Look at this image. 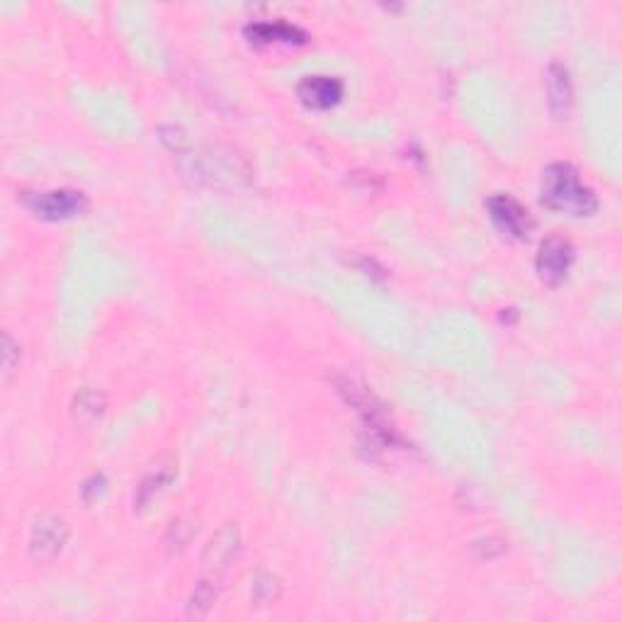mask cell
<instances>
[{
  "label": "cell",
  "instance_id": "cell-1",
  "mask_svg": "<svg viewBox=\"0 0 622 622\" xmlns=\"http://www.w3.org/2000/svg\"><path fill=\"white\" fill-rule=\"evenodd\" d=\"M540 195L542 205L571 217H588L598 209L596 192L584 185L576 168H571L569 163H552L545 168Z\"/></svg>",
  "mask_w": 622,
  "mask_h": 622
},
{
  "label": "cell",
  "instance_id": "cell-9",
  "mask_svg": "<svg viewBox=\"0 0 622 622\" xmlns=\"http://www.w3.org/2000/svg\"><path fill=\"white\" fill-rule=\"evenodd\" d=\"M297 95L311 110H329L343 98V83L333 76H309L297 86Z\"/></svg>",
  "mask_w": 622,
  "mask_h": 622
},
{
  "label": "cell",
  "instance_id": "cell-11",
  "mask_svg": "<svg viewBox=\"0 0 622 622\" xmlns=\"http://www.w3.org/2000/svg\"><path fill=\"white\" fill-rule=\"evenodd\" d=\"M173 479H175V460L173 457L171 455L158 457V460L154 462V467L149 469V474L141 479L137 496H134V508H137V511H144V508L149 506V503L154 501L156 496L173 482Z\"/></svg>",
  "mask_w": 622,
  "mask_h": 622
},
{
  "label": "cell",
  "instance_id": "cell-3",
  "mask_svg": "<svg viewBox=\"0 0 622 622\" xmlns=\"http://www.w3.org/2000/svg\"><path fill=\"white\" fill-rule=\"evenodd\" d=\"M183 168L192 180L209 185V188H224V185L236 188V185L248 183V178H251V171L241 158H236L231 151L219 149H207L200 156H188V163Z\"/></svg>",
  "mask_w": 622,
  "mask_h": 622
},
{
  "label": "cell",
  "instance_id": "cell-12",
  "mask_svg": "<svg viewBox=\"0 0 622 622\" xmlns=\"http://www.w3.org/2000/svg\"><path fill=\"white\" fill-rule=\"evenodd\" d=\"M547 103L554 117H564L569 112L571 100H574V90H571V78L569 71L564 69V64L554 61L547 69Z\"/></svg>",
  "mask_w": 622,
  "mask_h": 622
},
{
  "label": "cell",
  "instance_id": "cell-6",
  "mask_svg": "<svg viewBox=\"0 0 622 622\" xmlns=\"http://www.w3.org/2000/svg\"><path fill=\"white\" fill-rule=\"evenodd\" d=\"M486 209H489L491 222L496 224L501 234L511 236L516 241L528 239L530 229H533V219H530V212L518 200H513L511 195H494L486 202Z\"/></svg>",
  "mask_w": 622,
  "mask_h": 622
},
{
  "label": "cell",
  "instance_id": "cell-4",
  "mask_svg": "<svg viewBox=\"0 0 622 622\" xmlns=\"http://www.w3.org/2000/svg\"><path fill=\"white\" fill-rule=\"evenodd\" d=\"M27 209L37 214L39 219L47 222H59L81 214L86 209V195L78 190H47V192H25L22 195Z\"/></svg>",
  "mask_w": 622,
  "mask_h": 622
},
{
  "label": "cell",
  "instance_id": "cell-10",
  "mask_svg": "<svg viewBox=\"0 0 622 622\" xmlns=\"http://www.w3.org/2000/svg\"><path fill=\"white\" fill-rule=\"evenodd\" d=\"M243 35L253 44H307V32L302 27L290 25V22H251L246 25Z\"/></svg>",
  "mask_w": 622,
  "mask_h": 622
},
{
  "label": "cell",
  "instance_id": "cell-8",
  "mask_svg": "<svg viewBox=\"0 0 622 622\" xmlns=\"http://www.w3.org/2000/svg\"><path fill=\"white\" fill-rule=\"evenodd\" d=\"M69 540V525L66 520L49 516L37 520L35 530L30 537V554L37 562H52L56 554L61 552V547Z\"/></svg>",
  "mask_w": 622,
  "mask_h": 622
},
{
  "label": "cell",
  "instance_id": "cell-14",
  "mask_svg": "<svg viewBox=\"0 0 622 622\" xmlns=\"http://www.w3.org/2000/svg\"><path fill=\"white\" fill-rule=\"evenodd\" d=\"M219 591H222V581H214V579H207V576H202V581L195 586V591H192V596H190L188 615H192V618H205V615L209 613V608H212L214 601L219 598Z\"/></svg>",
  "mask_w": 622,
  "mask_h": 622
},
{
  "label": "cell",
  "instance_id": "cell-13",
  "mask_svg": "<svg viewBox=\"0 0 622 622\" xmlns=\"http://www.w3.org/2000/svg\"><path fill=\"white\" fill-rule=\"evenodd\" d=\"M71 411L76 421L81 423L95 421V418L103 416L105 411V394L98 392V389H83V392H78L76 397H73Z\"/></svg>",
  "mask_w": 622,
  "mask_h": 622
},
{
  "label": "cell",
  "instance_id": "cell-18",
  "mask_svg": "<svg viewBox=\"0 0 622 622\" xmlns=\"http://www.w3.org/2000/svg\"><path fill=\"white\" fill-rule=\"evenodd\" d=\"M3 375L5 380H10V375L15 372V365L20 363V346L13 341V336L10 333H3Z\"/></svg>",
  "mask_w": 622,
  "mask_h": 622
},
{
  "label": "cell",
  "instance_id": "cell-16",
  "mask_svg": "<svg viewBox=\"0 0 622 622\" xmlns=\"http://www.w3.org/2000/svg\"><path fill=\"white\" fill-rule=\"evenodd\" d=\"M192 535H197V520L192 516H183L173 520L171 528H168L166 545L171 547V550H183V547L192 540Z\"/></svg>",
  "mask_w": 622,
  "mask_h": 622
},
{
  "label": "cell",
  "instance_id": "cell-15",
  "mask_svg": "<svg viewBox=\"0 0 622 622\" xmlns=\"http://www.w3.org/2000/svg\"><path fill=\"white\" fill-rule=\"evenodd\" d=\"M280 579L268 571H260L253 579V588H251V598L256 605H273L277 598H280Z\"/></svg>",
  "mask_w": 622,
  "mask_h": 622
},
{
  "label": "cell",
  "instance_id": "cell-7",
  "mask_svg": "<svg viewBox=\"0 0 622 622\" xmlns=\"http://www.w3.org/2000/svg\"><path fill=\"white\" fill-rule=\"evenodd\" d=\"M241 550V533L234 523H226L212 542L207 545L205 554H202V564H205V576L214 581H224L226 569L236 559Z\"/></svg>",
  "mask_w": 622,
  "mask_h": 622
},
{
  "label": "cell",
  "instance_id": "cell-17",
  "mask_svg": "<svg viewBox=\"0 0 622 622\" xmlns=\"http://www.w3.org/2000/svg\"><path fill=\"white\" fill-rule=\"evenodd\" d=\"M472 552L477 559H496L506 552V542L499 540V537H484V540L474 542Z\"/></svg>",
  "mask_w": 622,
  "mask_h": 622
},
{
  "label": "cell",
  "instance_id": "cell-2",
  "mask_svg": "<svg viewBox=\"0 0 622 622\" xmlns=\"http://www.w3.org/2000/svg\"><path fill=\"white\" fill-rule=\"evenodd\" d=\"M333 387H336V392L341 394V399L346 401L350 409L358 411V416L363 418L367 435H370L377 450L392 448V445L401 443L397 428H394L392 421H389L387 406H384L370 389L363 387L360 382L350 380V377L341 375L333 377Z\"/></svg>",
  "mask_w": 622,
  "mask_h": 622
},
{
  "label": "cell",
  "instance_id": "cell-5",
  "mask_svg": "<svg viewBox=\"0 0 622 622\" xmlns=\"http://www.w3.org/2000/svg\"><path fill=\"white\" fill-rule=\"evenodd\" d=\"M571 263H574V248H571V243L567 239H562V236H547V239L542 241L540 251H537L535 268L545 285L550 287L562 285L564 277L569 275Z\"/></svg>",
  "mask_w": 622,
  "mask_h": 622
}]
</instances>
